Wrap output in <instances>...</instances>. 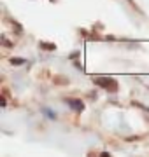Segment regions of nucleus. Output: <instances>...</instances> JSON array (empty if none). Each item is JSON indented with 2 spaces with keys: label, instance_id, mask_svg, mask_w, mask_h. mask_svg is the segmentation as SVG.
I'll use <instances>...</instances> for the list:
<instances>
[{
  "label": "nucleus",
  "instance_id": "f257e3e1",
  "mask_svg": "<svg viewBox=\"0 0 149 157\" xmlns=\"http://www.w3.org/2000/svg\"><path fill=\"white\" fill-rule=\"evenodd\" d=\"M95 84L102 86V87H105V89H109V91H114L118 87L114 82V78H107V77H97L95 78Z\"/></svg>",
  "mask_w": 149,
  "mask_h": 157
},
{
  "label": "nucleus",
  "instance_id": "39448f33",
  "mask_svg": "<svg viewBox=\"0 0 149 157\" xmlns=\"http://www.w3.org/2000/svg\"><path fill=\"white\" fill-rule=\"evenodd\" d=\"M46 113H47V115H49L51 119H54V117H56V115H54V113H53L51 110H47V108H46Z\"/></svg>",
  "mask_w": 149,
  "mask_h": 157
},
{
  "label": "nucleus",
  "instance_id": "f03ea898",
  "mask_svg": "<svg viewBox=\"0 0 149 157\" xmlns=\"http://www.w3.org/2000/svg\"><path fill=\"white\" fill-rule=\"evenodd\" d=\"M67 105H69L70 108H74L75 112H83V110H84V103H83V101L81 100H67Z\"/></svg>",
  "mask_w": 149,
  "mask_h": 157
},
{
  "label": "nucleus",
  "instance_id": "20e7f679",
  "mask_svg": "<svg viewBox=\"0 0 149 157\" xmlns=\"http://www.w3.org/2000/svg\"><path fill=\"white\" fill-rule=\"evenodd\" d=\"M42 47L44 49H54V45H51V44H42Z\"/></svg>",
  "mask_w": 149,
  "mask_h": 157
},
{
  "label": "nucleus",
  "instance_id": "7ed1b4c3",
  "mask_svg": "<svg viewBox=\"0 0 149 157\" xmlns=\"http://www.w3.org/2000/svg\"><path fill=\"white\" fill-rule=\"evenodd\" d=\"M11 63H12V65H25L26 61H25L23 58H12V59H11Z\"/></svg>",
  "mask_w": 149,
  "mask_h": 157
}]
</instances>
